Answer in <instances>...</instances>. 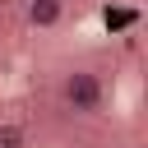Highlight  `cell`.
I'll list each match as a JSON object with an SVG mask.
<instances>
[{"label":"cell","instance_id":"obj_3","mask_svg":"<svg viewBox=\"0 0 148 148\" xmlns=\"http://www.w3.org/2000/svg\"><path fill=\"white\" fill-rule=\"evenodd\" d=\"M0 148H18V134L14 130H0Z\"/></svg>","mask_w":148,"mask_h":148},{"label":"cell","instance_id":"obj_1","mask_svg":"<svg viewBox=\"0 0 148 148\" xmlns=\"http://www.w3.org/2000/svg\"><path fill=\"white\" fill-rule=\"evenodd\" d=\"M60 102H65L74 116H97L102 102H106L102 74H92V69H83V65L65 69V74H60Z\"/></svg>","mask_w":148,"mask_h":148},{"label":"cell","instance_id":"obj_2","mask_svg":"<svg viewBox=\"0 0 148 148\" xmlns=\"http://www.w3.org/2000/svg\"><path fill=\"white\" fill-rule=\"evenodd\" d=\"M60 14H65V5H28V23H32V28L60 23Z\"/></svg>","mask_w":148,"mask_h":148},{"label":"cell","instance_id":"obj_4","mask_svg":"<svg viewBox=\"0 0 148 148\" xmlns=\"http://www.w3.org/2000/svg\"><path fill=\"white\" fill-rule=\"evenodd\" d=\"M28 5H65V0H28Z\"/></svg>","mask_w":148,"mask_h":148}]
</instances>
